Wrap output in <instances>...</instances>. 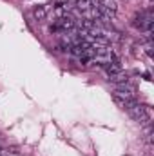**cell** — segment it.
<instances>
[{
  "label": "cell",
  "instance_id": "cell-1",
  "mask_svg": "<svg viewBox=\"0 0 154 156\" xmlns=\"http://www.w3.org/2000/svg\"><path fill=\"white\" fill-rule=\"evenodd\" d=\"M129 111V115L134 118L136 122H140V123H147V122H151V115H149V111L143 107V105H138V104H134L132 107H129L127 109Z\"/></svg>",
  "mask_w": 154,
  "mask_h": 156
},
{
  "label": "cell",
  "instance_id": "cell-2",
  "mask_svg": "<svg viewBox=\"0 0 154 156\" xmlns=\"http://www.w3.org/2000/svg\"><path fill=\"white\" fill-rule=\"evenodd\" d=\"M105 71H107V75H109V76H114L116 73H120V71H121V66H120V62L114 58L111 64H107V66H105Z\"/></svg>",
  "mask_w": 154,
  "mask_h": 156
},
{
  "label": "cell",
  "instance_id": "cell-3",
  "mask_svg": "<svg viewBox=\"0 0 154 156\" xmlns=\"http://www.w3.org/2000/svg\"><path fill=\"white\" fill-rule=\"evenodd\" d=\"M109 80L114 82V83H127V75L123 71H120V73H116L114 76H109Z\"/></svg>",
  "mask_w": 154,
  "mask_h": 156
},
{
  "label": "cell",
  "instance_id": "cell-4",
  "mask_svg": "<svg viewBox=\"0 0 154 156\" xmlns=\"http://www.w3.org/2000/svg\"><path fill=\"white\" fill-rule=\"evenodd\" d=\"M45 13H47V11H45V7H44V5L35 7V11H33V15H35V18H37V20H44V18H45Z\"/></svg>",
  "mask_w": 154,
  "mask_h": 156
},
{
  "label": "cell",
  "instance_id": "cell-5",
  "mask_svg": "<svg viewBox=\"0 0 154 156\" xmlns=\"http://www.w3.org/2000/svg\"><path fill=\"white\" fill-rule=\"evenodd\" d=\"M102 5H105L111 11H116V0H102Z\"/></svg>",
  "mask_w": 154,
  "mask_h": 156
}]
</instances>
